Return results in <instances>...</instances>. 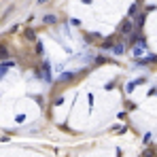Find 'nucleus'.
Masks as SVG:
<instances>
[{"instance_id":"1","label":"nucleus","mask_w":157,"mask_h":157,"mask_svg":"<svg viewBox=\"0 0 157 157\" xmlns=\"http://www.w3.org/2000/svg\"><path fill=\"white\" fill-rule=\"evenodd\" d=\"M42 79L47 83H51V70H49V64L47 62H42Z\"/></svg>"},{"instance_id":"2","label":"nucleus","mask_w":157,"mask_h":157,"mask_svg":"<svg viewBox=\"0 0 157 157\" xmlns=\"http://www.w3.org/2000/svg\"><path fill=\"white\" fill-rule=\"evenodd\" d=\"M119 30H121L123 34H129V32H132V21H129V19H123L121 26H119Z\"/></svg>"},{"instance_id":"3","label":"nucleus","mask_w":157,"mask_h":157,"mask_svg":"<svg viewBox=\"0 0 157 157\" xmlns=\"http://www.w3.org/2000/svg\"><path fill=\"white\" fill-rule=\"evenodd\" d=\"M24 38H28V40L32 42V40H36V32L30 30V28H26V30H24Z\"/></svg>"},{"instance_id":"4","label":"nucleus","mask_w":157,"mask_h":157,"mask_svg":"<svg viewBox=\"0 0 157 157\" xmlns=\"http://www.w3.org/2000/svg\"><path fill=\"white\" fill-rule=\"evenodd\" d=\"M113 47H115V36H110L102 42V49H113Z\"/></svg>"},{"instance_id":"5","label":"nucleus","mask_w":157,"mask_h":157,"mask_svg":"<svg viewBox=\"0 0 157 157\" xmlns=\"http://www.w3.org/2000/svg\"><path fill=\"white\" fill-rule=\"evenodd\" d=\"M9 57V49H7V45H0V62H4Z\"/></svg>"},{"instance_id":"6","label":"nucleus","mask_w":157,"mask_h":157,"mask_svg":"<svg viewBox=\"0 0 157 157\" xmlns=\"http://www.w3.org/2000/svg\"><path fill=\"white\" fill-rule=\"evenodd\" d=\"M11 66H13V62H4L2 66H0V79H2V74H4V72L11 68Z\"/></svg>"},{"instance_id":"7","label":"nucleus","mask_w":157,"mask_h":157,"mask_svg":"<svg viewBox=\"0 0 157 157\" xmlns=\"http://www.w3.org/2000/svg\"><path fill=\"white\" fill-rule=\"evenodd\" d=\"M144 21H147V15H144V13H140V15L136 17V26H138V28H142V26H144Z\"/></svg>"},{"instance_id":"8","label":"nucleus","mask_w":157,"mask_h":157,"mask_svg":"<svg viewBox=\"0 0 157 157\" xmlns=\"http://www.w3.org/2000/svg\"><path fill=\"white\" fill-rule=\"evenodd\" d=\"M70 79H74V72H64L60 77V81H70Z\"/></svg>"},{"instance_id":"9","label":"nucleus","mask_w":157,"mask_h":157,"mask_svg":"<svg viewBox=\"0 0 157 157\" xmlns=\"http://www.w3.org/2000/svg\"><path fill=\"white\" fill-rule=\"evenodd\" d=\"M42 21H45V24H47V26H51V24H55V21H57V19H55L53 15H47V17H45V19H42Z\"/></svg>"},{"instance_id":"10","label":"nucleus","mask_w":157,"mask_h":157,"mask_svg":"<svg viewBox=\"0 0 157 157\" xmlns=\"http://www.w3.org/2000/svg\"><path fill=\"white\" fill-rule=\"evenodd\" d=\"M113 49H115V53H123V51H125V47H123V45H121V42H119V45H115V47H113Z\"/></svg>"},{"instance_id":"11","label":"nucleus","mask_w":157,"mask_h":157,"mask_svg":"<svg viewBox=\"0 0 157 157\" xmlns=\"http://www.w3.org/2000/svg\"><path fill=\"white\" fill-rule=\"evenodd\" d=\"M36 53H38V55H42V53H45V47H42V42H36Z\"/></svg>"},{"instance_id":"12","label":"nucleus","mask_w":157,"mask_h":157,"mask_svg":"<svg viewBox=\"0 0 157 157\" xmlns=\"http://www.w3.org/2000/svg\"><path fill=\"white\" fill-rule=\"evenodd\" d=\"M142 157H155V151H153V149H147V151L142 153Z\"/></svg>"},{"instance_id":"13","label":"nucleus","mask_w":157,"mask_h":157,"mask_svg":"<svg viewBox=\"0 0 157 157\" xmlns=\"http://www.w3.org/2000/svg\"><path fill=\"white\" fill-rule=\"evenodd\" d=\"M136 13H138V4H132L129 7V15H136Z\"/></svg>"},{"instance_id":"14","label":"nucleus","mask_w":157,"mask_h":157,"mask_svg":"<svg viewBox=\"0 0 157 157\" xmlns=\"http://www.w3.org/2000/svg\"><path fill=\"white\" fill-rule=\"evenodd\" d=\"M70 24H72V26H81V19L74 17V19H70Z\"/></svg>"},{"instance_id":"15","label":"nucleus","mask_w":157,"mask_h":157,"mask_svg":"<svg viewBox=\"0 0 157 157\" xmlns=\"http://www.w3.org/2000/svg\"><path fill=\"white\" fill-rule=\"evenodd\" d=\"M62 102H64V98H62V96H57V98H55V102H53V104H55V106H57V104H62Z\"/></svg>"}]
</instances>
